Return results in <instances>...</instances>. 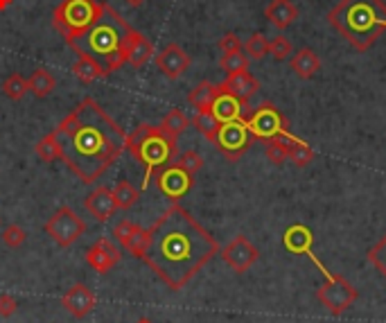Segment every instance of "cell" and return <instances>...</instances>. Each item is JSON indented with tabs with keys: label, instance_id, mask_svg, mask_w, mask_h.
Returning a JSON list of instances; mask_svg holds the SVG:
<instances>
[{
	"label": "cell",
	"instance_id": "1",
	"mask_svg": "<svg viewBox=\"0 0 386 323\" xmlns=\"http://www.w3.org/2000/svg\"><path fill=\"white\" fill-rule=\"evenodd\" d=\"M219 245L183 206H172L145 231L140 260L172 292H181L210 260Z\"/></svg>",
	"mask_w": 386,
	"mask_h": 323
},
{
	"label": "cell",
	"instance_id": "2",
	"mask_svg": "<svg viewBox=\"0 0 386 323\" xmlns=\"http://www.w3.org/2000/svg\"><path fill=\"white\" fill-rule=\"evenodd\" d=\"M68 169L91 185L127 151V133L93 97H84L52 131Z\"/></svg>",
	"mask_w": 386,
	"mask_h": 323
},
{
	"label": "cell",
	"instance_id": "3",
	"mask_svg": "<svg viewBox=\"0 0 386 323\" xmlns=\"http://www.w3.org/2000/svg\"><path fill=\"white\" fill-rule=\"evenodd\" d=\"M328 23L357 52H366L386 32V3L384 0H339L328 12Z\"/></svg>",
	"mask_w": 386,
	"mask_h": 323
},
{
	"label": "cell",
	"instance_id": "4",
	"mask_svg": "<svg viewBox=\"0 0 386 323\" xmlns=\"http://www.w3.org/2000/svg\"><path fill=\"white\" fill-rule=\"evenodd\" d=\"M131 25L106 3L104 16L86 32V43L91 52L104 59L106 73H115L127 64V46L131 37Z\"/></svg>",
	"mask_w": 386,
	"mask_h": 323
},
{
	"label": "cell",
	"instance_id": "5",
	"mask_svg": "<svg viewBox=\"0 0 386 323\" xmlns=\"http://www.w3.org/2000/svg\"><path fill=\"white\" fill-rule=\"evenodd\" d=\"M127 151L145 169V174H142V190H147L149 179L154 176V172L169 165L176 156V140L169 138L160 127L138 124L127 136Z\"/></svg>",
	"mask_w": 386,
	"mask_h": 323
},
{
	"label": "cell",
	"instance_id": "6",
	"mask_svg": "<svg viewBox=\"0 0 386 323\" xmlns=\"http://www.w3.org/2000/svg\"><path fill=\"white\" fill-rule=\"evenodd\" d=\"M104 10L106 3L100 0H61L52 12V25L66 43H77V39L86 37V32L102 19Z\"/></svg>",
	"mask_w": 386,
	"mask_h": 323
},
{
	"label": "cell",
	"instance_id": "7",
	"mask_svg": "<svg viewBox=\"0 0 386 323\" xmlns=\"http://www.w3.org/2000/svg\"><path fill=\"white\" fill-rule=\"evenodd\" d=\"M308 258L312 260L314 265L319 267V272L323 274V285L319 287V301L323 303V308H328L330 314H335V317H341L344 312H348L350 308H353V303L357 301V287L353 283H348L344 276L339 274H332L330 269L321 263V260L314 256V251H310Z\"/></svg>",
	"mask_w": 386,
	"mask_h": 323
},
{
	"label": "cell",
	"instance_id": "8",
	"mask_svg": "<svg viewBox=\"0 0 386 323\" xmlns=\"http://www.w3.org/2000/svg\"><path fill=\"white\" fill-rule=\"evenodd\" d=\"M244 124L251 136H253V140H262V142L283 138L287 133H292L290 120H287L283 111L271 102H262V104H258L255 109H251V113L244 118Z\"/></svg>",
	"mask_w": 386,
	"mask_h": 323
},
{
	"label": "cell",
	"instance_id": "9",
	"mask_svg": "<svg viewBox=\"0 0 386 323\" xmlns=\"http://www.w3.org/2000/svg\"><path fill=\"white\" fill-rule=\"evenodd\" d=\"M46 233L55 245H59L61 249H68L86 233V224L73 208L61 206V208L55 210V215L46 222Z\"/></svg>",
	"mask_w": 386,
	"mask_h": 323
},
{
	"label": "cell",
	"instance_id": "10",
	"mask_svg": "<svg viewBox=\"0 0 386 323\" xmlns=\"http://www.w3.org/2000/svg\"><path fill=\"white\" fill-rule=\"evenodd\" d=\"M251 142H253V136L249 133L246 124L242 120H235V122L219 124L217 138H215L212 145L217 147L228 160H237L249 151Z\"/></svg>",
	"mask_w": 386,
	"mask_h": 323
},
{
	"label": "cell",
	"instance_id": "11",
	"mask_svg": "<svg viewBox=\"0 0 386 323\" xmlns=\"http://www.w3.org/2000/svg\"><path fill=\"white\" fill-rule=\"evenodd\" d=\"M156 185L158 190L163 192L169 201H178L181 197H185L192 190L194 185V176L187 174L183 167H178L176 163H169L163 169L156 172Z\"/></svg>",
	"mask_w": 386,
	"mask_h": 323
},
{
	"label": "cell",
	"instance_id": "12",
	"mask_svg": "<svg viewBox=\"0 0 386 323\" xmlns=\"http://www.w3.org/2000/svg\"><path fill=\"white\" fill-rule=\"evenodd\" d=\"M219 256H221L224 263H226L235 274H244V272H249V269L258 263L260 251L253 245H251L249 238L235 235L226 247L219 251Z\"/></svg>",
	"mask_w": 386,
	"mask_h": 323
},
{
	"label": "cell",
	"instance_id": "13",
	"mask_svg": "<svg viewBox=\"0 0 386 323\" xmlns=\"http://www.w3.org/2000/svg\"><path fill=\"white\" fill-rule=\"evenodd\" d=\"M190 64H192L190 55H187V52L178 46V43H167V46L156 55L158 70L167 79H172V82L181 77V75H185V70L190 68Z\"/></svg>",
	"mask_w": 386,
	"mask_h": 323
},
{
	"label": "cell",
	"instance_id": "14",
	"mask_svg": "<svg viewBox=\"0 0 386 323\" xmlns=\"http://www.w3.org/2000/svg\"><path fill=\"white\" fill-rule=\"evenodd\" d=\"M120 249L113 245L109 238H100L95 245L86 251V263L91 265L97 274H109L111 269L120 263Z\"/></svg>",
	"mask_w": 386,
	"mask_h": 323
},
{
	"label": "cell",
	"instance_id": "15",
	"mask_svg": "<svg viewBox=\"0 0 386 323\" xmlns=\"http://www.w3.org/2000/svg\"><path fill=\"white\" fill-rule=\"evenodd\" d=\"M61 303H64L66 312L70 314V317L75 319H84L88 317V314L93 312L95 308V294L88 285L84 283H75L70 290L64 294V299H61Z\"/></svg>",
	"mask_w": 386,
	"mask_h": 323
},
{
	"label": "cell",
	"instance_id": "16",
	"mask_svg": "<svg viewBox=\"0 0 386 323\" xmlns=\"http://www.w3.org/2000/svg\"><path fill=\"white\" fill-rule=\"evenodd\" d=\"M210 111L221 124L224 122H235V120L244 122V118L251 113V106L244 104V102H240L235 95H230V93L221 91L219 88V93H217V97H215Z\"/></svg>",
	"mask_w": 386,
	"mask_h": 323
},
{
	"label": "cell",
	"instance_id": "17",
	"mask_svg": "<svg viewBox=\"0 0 386 323\" xmlns=\"http://www.w3.org/2000/svg\"><path fill=\"white\" fill-rule=\"evenodd\" d=\"M84 208L91 213V217H95L102 224L109 222L115 215V210H120L118 204H115V199H113V190H109V188H104V185L95 188V190L86 197Z\"/></svg>",
	"mask_w": 386,
	"mask_h": 323
},
{
	"label": "cell",
	"instance_id": "18",
	"mask_svg": "<svg viewBox=\"0 0 386 323\" xmlns=\"http://www.w3.org/2000/svg\"><path fill=\"white\" fill-rule=\"evenodd\" d=\"M68 46L73 48V52L77 55V61H75V66H73V73L77 75L79 82H82V84H91V82H97V79L109 77L106 68L93 55H88V52L79 48L77 43H68Z\"/></svg>",
	"mask_w": 386,
	"mask_h": 323
},
{
	"label": "cell",
	"instance_id": "19",
	"mask_svg": "<svg viewBox=\"0 0 386 323\" xmlns=\"http://www.w3.org/2000/svg\"><path fill=\"white\" fill-rule=\"evenodd\" d=\"M221 91H226L230 95H235L240 102L249 104V100L253 97L258 91H260V82L249 73V70H244V73H233L226 77V82L219 84Z\"/></svg>",
	"mask_w": 386,
	"mask_h": 323
},
{
	"label": "cell",
	"instance_id": "20",
	"mask_svg": "<svg viewBox=\"0 0 386 323\" xmlns=\"http://www.w3.org/2000/svg\"><path fill=\"white\" fill-rule=\"evenodd\" d=\"M283 247L290 251V254H305L308 256L314 247V235L312 231L305 226V224H292L290 229L283 233Z\"/></svg>",
	"mask_w": 386,
	"mask_h": 323
},
{
	"label": "cell",
	"instance_id": "21",
	"mask_svg": "<svg viewBox=\"0 0 386 323\" xmlns=\"http://www.w3.org/2000/svg\"><path fill=\"white\" fill-rule=\"evenodd\" d=\"M265 19L278 30H287L290 25L299 19V7L292 0H271L265 10Z\"/></svg>",
	"mask_w": 386,
	"mask_h": 323
},
{
	"label": "cell",
	"instance_id": "22",
	"mask_svg": "<svg viewBox=\"0 0 386 323\" xmlns=\"http://www.w3.org/2000/svg\"><path fill=\"white\" fill-rule=\"evenodd\" d=\"M151 55H154L151 41L145 37V34H140L138 30H131L129 46H127V64L133 68H142L151 59Z\"/></svg>",
	"mask_w": 386,
	"mask_h": 323
},
{
	"label": "cell",
	"instance_id": "23",
	"mask_svg": "<svg viewBox=\"0 0 386 323\" xmlns=\"http://www.w3.org/2000/svg\"><path fill=\"white\" fill-rule=\"evenodd\" d=\"M290 68L299 79H312L321 70V59L312 48H301L296 55H292Z\"/></svg>",
	"mask_w": 386,
	"mask_h": 323
},
{
	"label": "cell",
	"instance_id": "24",
	"mask_svg": "<svg viewBox=\"0 0 386 323\" xmlns=\"http://www.w3.org/2000/svg\"><path fill=\"white\" fill-rule=\"evenodd\" d=\"M28 88L37 100H46V97L57 88V79L52 73H48L46 68H37L28 77Z\"/></svg>",
	"mask_w": 386,
	"mask_h": 323
},
{
	"label": "cell",
	"instance_id": "25",
	"mask_svg": "<svg viewBox=\"0 0 386 323\" xmlns=\"http://www.w3.org/2000/svg\"><path fill=\"white\" fill-rule=\"evenodd\" d=\"M219 93V84H212V82H201L196 84L190 93H187V102H190L196 111H208L215 97Z\"/></svg>",
	"mask_w": 386,
	"mask_h": 323
},
{
	"label": "cell",
	"instance_id": "26",
	"mask_svg": "<svg viewBox=\"0 0 386 323\" xmlns=\"http://www.w3.org/2000/svg\"><path fill=\"white\" fill-rule=\"evenodd\" d=\"M287 149H290V160L296 167H308L314 160V156H317L308 142L301 140V138H296L294 133L287 136Z\"/></svg>",
	"mask_w": 386,
	"mask_h": 323
},
{
	"label": "cell",
	"instance_id": "27",
	"mask_svg": "<svg viewBox=\"0 0 386 323\" xmlns=\"http://www.w3.org/2000/svg\"><path fill=\"white\" fill-rule=\"evenodd\" d=\"M190 127V120H187V115L181 109H172L163 115V122H160V129H163L169 138L178 140V136Z\"/></svg>",
	"mask_w": 386,
	"mask_h": 323
},
{
	"label": "cell",
	"instance_id": "28",
	"mask_svg": "<svg viewBox=\"0 0 386 323\" xmlns=\"http://www.w3.org/2000/svg\"><path fill=\"white\" fill-rule=\"evenodd\" d=\"M219 120L215 118L212 111H196V115L192 118V127L201 133L203 138H208L210 142H215V138H217V131H219Z\"/></svg>",
	"mask_w": 386,
	"mask_h": 323
},
{
	"label": "cell",
	"instance_id": "29",
	"mask_svg": "<svg viewBox=\"0 0 386 323\" xmlns=\"http://www.w3.org/2000/svg\"><path fill=\"white\" fill-rule=\"evenodd\" d=\"M113 199H115V204H118V208L129 210V208H133V206L138 204L140 192L129 181H120L118 185L113 188Z\"/></svg>",
	"mask_w": 386,
	"mask_h": 323
},
{
	"label": "cell",
	"instance_id": "30",
	"mask_svg": "<svg viewBox=\"0 0 386 323\" xmlns=\"http://www.w3.org/2000/svg\"><path fill=\"white\" fill-rule=\"evenodd\" d=\"M3 93H5L7 97H10V100H14V102L23 100V97L30 93V88H28V79H25L21 73H12L10 77L5 79V84H3Z\"/></svg>",
	"mask_w": 386,
	"mask_h": 323
},
{
	"label": "cell",
	"instance_id": "31",
	"mask_svg": "<svg viewBox=\"0 0 386 323\" xmlns=\"http://www.w3.org/2000/svg\"><path fill=\"white\" fill-rule=\"evenodd\" d=\"M290 136V133H287ZM287 136L283 138H274V140H267L265 142V151H267V158L271 160L274 165H283L290 160V149H287Z\"/></svg>",
	"mask_w": 386,
	"mask_h": 323
},
{
	"label": "cell",
	"instance_id": "32",
	"mask_svg": "<svg viewBox=\"0 0 386 323\" xmlns=\"http://www.w3.org/2000/svg\"><path fill=\"white\" fill-rule=\"evenodd\" d=\"M34 151H37V156L43 158L46 163H52V160H59L61 158V151H59V142L55 138V133H48V136H43L37 147H34Z\"/></svg>",
	"mask_w": 386,
	"mask_h": 323
},
{
	"label": "cell",
	"instance_id": "33",
	"mask_svg": "<svg viewBox=\"0 0 386 323\" xmlns=\"http://www.w3.org/2000/svg\"><path fill=\"white\" fill-rule=\"evenodd\" d=\"M219 68H221L226 75H233V73H244V70H249V57H246V55H242V50H237V52H228V55H221V59H219Z\"/></svg>",
	"mask_w": 386,
	"mask_h": 323
},
{
	"label": "cell",
	"instance_id": "34",
	"mask_svg": "<svg viewBox=\"0 0 386 323\" xmlns=\"http://www.w3.org/2000/svg\"><path fill=\"white\" fill-rule=\"evenodd\" d=\"M244 48H246V57L249 59L260 61V59H265L269 55V39L265 37L262 32H255V34H251V37H249Z\"/></svg>",
	"mask_w": 386,
	"mask_h": 323
},
{
	"label": "cell",
	"instance_id": "35",
	"mask_svg": "<svg viewBox=\"0 0 386 323\" xmlns=\"http://www.w3.org/2000/svg\"><path fill=\"white\" fill-rule=\"evenodd\" d=\"M122 249L127 251V254H131L133 258L140 260L142 249H145V229L138 226V224H136V226H133V231H131L129 240H127V245H124Z\"/></svg>",
	"mask_w": 386,
	"mask_h": 323
},
{
	"label": "cell",
	"instance_id": "36",
	"mask_svg": "<svg viewBox=\"0 0 386 323\" xmlns=\"http://www.w3.org/2000/svg\"><path fill=\"white\" fill-rule=\"evenodd\" d=\"M368 263H371L377 272H380L386 278V235L377 242V245L368 251Z\"/></svg>",
	"mask_w": 386,
	"mask_h": 323
},
{
	"label": "cell",
	"instance_id": "37",
	"mask_svg": "<svg viewBox=\"0 0 386 323\" xmlns=\"http://www.w3.org/2000/svg\"><path fill=\"white\" fill-rule=\"evenodd\" d=\"M176 165L183 167L187 174L194 176V174L203 167V158H201L199 154H196L194 149H187V151H183V154L176 158Z\"/></svg>",
	"mask_w": 386,
	"mask_h": 323
},
{
	"label": "cell",
	"instance_id": "38",
	"mask_svg": "<svg viewBox=\"0 0 386 323\" xmlns=\"http://www.w3.org/2000/svg\"><path fill=\"white\" fill-rule=\"evenodd\" d=\"M25 240H28V233H25V229H21L19 224H10V226L3 231V242L10 249H19L21 245H25Z\"/></svg>",
	"mask_w": 386,
	"mask_h": 323
},
{
	"label": "cell",
	"instance_id": "39",
	"mask_svg": "<svg viewBox=\"0 0 386 323\" xmlns=\"http://www.w3.org/2000/svg\"><path fill=\"white\" fill-rule=\"evenodd\" d=\"M269 55H271L276 61H285L292 55V41L287 37H276L269 41Z\"/></svg>",
	"mask_w": 386,
	"mask_h": 323
},
{
	"label": "cell",
	"instance_id": "40",
	"mask_svg": "<svg viewBox=\"0 0 386 323\" xmlns=\"http://www.w3.org/2000/svg\"><path fill=\"white\" fill-rule=\"evenodd\" d=\"M133 226H136V224L129 222V220H122V222L115 224V229H113V238L118 240V245H120V247L127 245V240H129V235H131Z\"/></svg>",
	"mask_w": 386,
	"mask_h": 323
},
{
	"label": "cell",
	"instance_id": "41",
	"mask_svg": "<svg viewBox=\"0 0 386 323\" xmlns=\"http://www.w3.org/2000/svg\"><path fill=\"white\" fill-rule=\"evenodd\" d=\"M219 50L224 52V55H228V52H237L242 50V41L235 32H226L224 37L219 39Z\"/></svg>",
	"mask_w": 386,
	"mask_h": 323
},
{
	"label": "cell",
	"instance_id": "42",
	"mask_svg": "<svg viewBox=\"0 0 386 323\" xmlns=\"http://www.w3.org/2000/svg\"><path fill=\"white\" fill-rule=\"evenodd\" d=\"M19 310V303H16L14 296L10 294H0V317L7 319V317H12V314Z\"/></svg>",
	"mask_w": 386,
	"mask_h": 323
},
{
	"label": "cell",
	"instance_id": "43",
	"mask_svg": "<svg viewBox=\"0 0 386 323\" xmlns=\"http://www.w3.org/2000/svg\"><path fill=\"white\" fill-rule=\"evenodd\" d=\"M12 3H14V0H0V12H5Z\"/></svg>",
	"mask_w": 386,
	"mask_h": 323
},
{
	"label": "cell",
	"instance_id": "44",
	"mask_svg": "<svg viewBox=\"0 0 386 323\" xmlns=\"http://www.w3.org/2000/svg\"><path fill=\"white\" fill-rule=\"evenodd\" d=\"M127 3H129L131 7H140L142 3H145V0H127Z\"/></svg>",
	"mask_w": 386,
	"mask_h": 323
},
{
	"label": "cell",
	"instance_id": "45",
	"mask_svg": "<svg viewBox=\"0 0 386 323\" xmlns=\"http://www.w3.org/2000/svg\"><path fill=\"white\" fill-rule=\"evenodd\" d=\"M138 323H151V321H149V319H140Z\"/></svg>",
	"mask_w": 386,
	"mask_h": 323
}]
</instances>
